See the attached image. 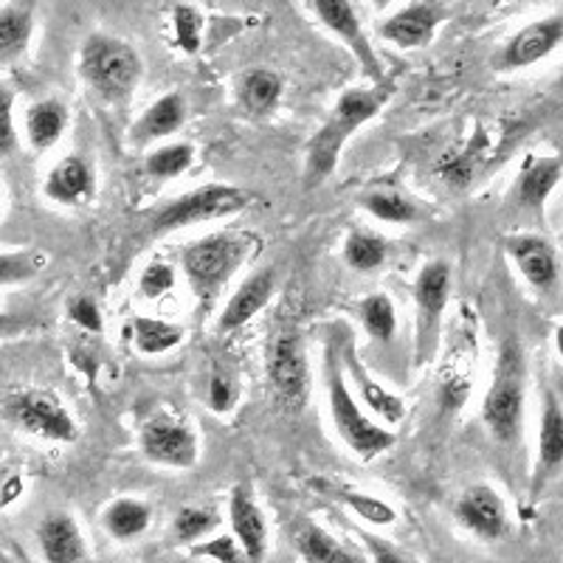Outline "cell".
<instances>
[{"label":"cell","mask_w":563,"mask_h":563,"mask_svg":"<svg viewBox=\"0 0 563 563\" xmlns=\"http://www.w3.org/2000/svg\"><path fill=\"white\" fill-rule=\"evenodd\" d=\"M139 449L144 460L164 467H180V471H189L200 460V440L192 426L184 417L167 415V411H158L141 422Z\"/></svg>","instance_id":"cell-10"},{"label":"cell","mask_w":563,"mask_h":563,"mask_svg":"<svg viewBox=\"0 0 563 563\" xmlns=\"http://www.w3.org/2000/svg\"><path fill=\"white\" fill-rule=\"evenodd\" d=\"M265 375L274 404L288 415H299L310 397V364L305 339L294 327L276 330L265 355Z\"/></svg>","instance_id":"cell-7"},{"label":"cell","mask_w":563,"mask_h":563,"mask_svg":"<svg viewBox=\"0 0 563 563\" xmlns=\"http://www.w3.org/2000/svg\"><path fill=\"white\" fill-rule=\"evenodd\" d=\"M364 541H366V544H369L372 558H375V561H380V563H406V558L397 555V552L391 550L389 544H380V541H375V538H372V536H366Z\"/></svg>","instance_id":"cell-43"},{"label":"cell","mask_w":563,"mask_h":563,"mask_svg":"<svg viewBox=\"0 0 563 563\" xmlns=\"http://www.w3.org/2000/svg\"><path fill=\"white\" fill-rule=\"evenodd\" d=\"M130 327H133V344L141 355H164L184 341V327L153 316H135Z\"/></svg>","instance_id":"cell-29"},{"label":"cell","mask_w":563,"mask_h":563,"mask_svg":"<svg viewBox=\"0 0 563 563\" xmlns=\"http://www.w3.org/2000/svg\"><path fill=\"white\" fill-rule=\"evenodd\" d=\"M527 400V358L516 339L501 344L499 361L493 366L490 386L482 400V422L499 445H516L521 440Z\"/></svg>","instance_id":"cell-3"},{"label":"cell","mask_w":563,"mask_h":563,"mask_svg":"<svg viewBox=\"0 0 563 563\" xmlns=\"http://www.w3.org/2000/svg\"><path fill=\"white\" fill-rule=\"evenodd\" d=\"M327 406L341 442L361 460H375L395 445V434L372 420L346 386L344 372L333 358L327 361Z\"/></svg>","instance_id":"cell-5"},{"label":"cell","mask_w":563,"mask_h":563,"mask_svg":"<svg viewBox=\"0 0 563 563\" xmlns=\"http://www.w3.org/2000/svg\"><path fill=\"white\" fill-rule=\"evenodd\" d=\"M254 203V195L231 184H206L169 200L150 218V234H173V231L189 229V225L211 223L231 214H240Z\"/></svg>","instance_id":"cell-6"},{"label":"cell","mask_w":563,"mask_h":563,"mask_svg":"<svg viewBox=\"0 0 563 563\" xmlns=\"http://www.w3.org/2000/svg\"><path fill=\"white\" fill-rule=\"evenodd\" d=\"M34 7H37V0H9L3 12H0V54H3V63H14L32 43Z\"/></svg>","instance_id":"cell-25"},{"label":"cell","mask_w":563,"mask_h":563,"mask_svg":"<svg viewBox=\"0 0 563 563\" xmlns=\"http://www.w3.org/2000/svg\"><path fill=\"white\" fill-rule=\"evenodd\" d=\"M144 74L139 52L115 34H90L79 48V77L102 102H128Z\"/></svg>","instance_id":"cell-4"},{"label":"cell","mask_w":563,"mask_h":563,"mask_svg":"<svg viewBox=\"0 0 563 563\" xmlns=\"http://www.w3.org/2000/svg\"><path fill=\"white\" fill-rule=\"evenodd\" d=\"M563 471V406L552 389L544 391L541 422H538V451L532 467V493H541Z\"/></svg>","instance_id":"cell-16"},{"label":"cell","mask_w":563,"mask_h":563,"mask_svg":"<svg viewBox=\"0 0 563 563\" xmlns=\"http://www.w3.org/2000/svg\"><path fill=\"white\" fill-rule=\"evenodd\" d=\"M563 178V164L558 158H527L525 169L516 180V200L521 209L544 211L547 200L555 192V186Z\"/></svg>","instance_id":"cell-21"},{"label":"cell","mask_w":563,"mask_h":563,"mask_svg":"<svg viewBox=\"0 0 563 563\" xmlns=\"http://www.w3.org/2000/svg\"><path fill=\"white\" fill-rule=\"evenodd\" d=\"M346 366H350V372L355 375V380H358L361 386V400L366 404V409H369L372 417H380V420H386L389 426H397V422H404L406 417V404L400 400L397 395H391L389 389H384L380 384H375V380L369 378V372L364 369V366L355 364V358H352V352H346Z\"/></svg>","instance_id":"cell-28"},{"label":"cell","mask_w":563,"mask_h":563,"mask_svg":"<svg viewBox=\"0 0 563 563\" xmlns=\"http://www.w3.org/2000/svg\"><path fill=\"white\" fill-rule=\"evenodd\" d=\"M507 256L519 268L525 282L536 294L552 296L561 288V260H558L552 243L538 234H516L507 240Z\"/></svg>","instance_id":"cell-14"},{"label":"cell","mask_w":563,"mask_h":563,"mask_svg":"<svg viewBox=\"0 0 563 563\" xmlns=\"http://www.w3.org/2000/svg\"><path fill=\"white\" fill-rule=\"evenodd\" d=\"M12 90L3 88V97H0V108H3V124H0V153L12 155L18 147V135H14V115H12Z\"/></svg>","instance_id":"cell-42"},{"label":"cell","mask_w":563,"mask_h":563,"mask_svg":"<svg viewBox=\"0 0 563 563\" xmlns=\"http://www.w3.org/2000/svg\"><path fill=\"white\" fill-rule=\"evenodd\" d=\"M555 350H558V355L563 358V324L555 327Z\"/></svg>","instance_id":"cell-45"},{"label":"cell","mask_w":563,"mask_h":563,"mask_svg":"<svg viewBox=\"0 0 563 563\" xmlns=\"http://www.w3.org/2000/svg\"><path fill=\"white\" fill-rule=\"evenodd\" d=\"M43 265H45L43 254H34V251H20V254H12V251H7L3 260H0V279H3V285H14V282L32 279Z\"/></svg>","instance_id":"cell-38"},{"label":"cell","mask_w":563,"mask_h":563,"mask_svg":"<svg viewBox=\"0 0 563 563\" xmlns=\"http://www.w3.org/2000/svg\"><path fill=\"white\" fill-rule=\"evenodd\" d=\"M285 97V79L271 68H251L245 70L238 82V102L249 115H263L276 113Z\"/></svg>","instance_id":"cell-23"},{"label":"cell","mask_w":563,"mask_h":563,"mask_svg":"<svg viewBox=\"0 0 563 563\" xmlns=\"http://www.w3.org/2000/svg\"><path fill=\"white\" fill-rule=\"evenodd\" d=\"M68 108L57 99H40V102L29 104L26 110V139L32 150L45 153L52 150L68 130Z\"/></svg>","instance_id":"cell-26"},{"label":"cell","mask_w":563,"mask_h":563,"mask_svg":"<svg viewBox=\"0 0 563 563\" xmlns=\"http://www.w3.org/2000/svg\"><path fill=\"white\" fill-rule=\"evenodd\" d=\"M214 527H218V516H214L209 507H184L180 512H175L173 538L178 544L195 547L198 541H203Z\"/></svg>","instance_id":"cell-35"},{"label":"cell","mask_w":563,"mask_h":563,"mask_svg":"<svg viewBox=\"0 0 563 563\" xmlns=\"http://www.w3.org/2000/svg\"><path fill=\"white\" fill-rule=\"evenodd\" d=\"M296 552H299L301 561L310 563H358L361 558L352 555L350 550L335 541L327 530H321L319 525H305L296 532Z\"/></svg>","instance_id":"cell-30"},{"label":"cell","mask_w":563,"mask_h":563,"mask_svg":"<svg viewBox=\"0 0 563 563\" xmlns=\"http://www.w3.org/2000/svg\"><path fill=\"white\" fill-rule=\"evenodd\" d=\"M456 521L474 536L485 538V541H499L507 532V505L501 499L499 490H493L490 485L479 482L471 485L460 499H456Z\"/></svg>","instance_id":"cell-15"},{"label":"cell","mask_w":563,"mask_h":563,"mask_svg":"<svg viewBox=\"0 0 563 563\" xmlns=\"http://www.w3.org/2000/svg\"><path fill=\"white\" fill-rule=\"evenodd\" d=\"M195 164V147L189 141H173V144H164V147L153 150V153L144 158V173L150 178L158 180H173L180 178L186 169Z\"/></svg>","instance_id":"cell-33"},{"label":"cell","mask_w":563,"mask_h":563,"mask_svg":"<svg viewBox=\"0 0 563 563\" xmlns=\"http://www.w3.org/2000/svg\"><path fill=\"white\" fill-rule=\"evenodd\" d=\"M231 532L243 544L249 561H265L268 555V521L245 485H238L229 496Z\"/></svg>","instance_id":"cell-17"},{"label":"cell","mask_w":563,"mask_h":563,"mask_svg":"<svg viewBox=\"0 0 563 563\" xmlns=\"http://www.w3.org/2000/svg\"><path fill=\"white\" fill-rule=\"evenodd\" d=\"M339 499L350 507L355 516L366 521V525H375V527H389L397 521V512L389 501L384 499H375V496H366V493H352L344 490L339 493Z\"/></svg>","instance_id":"cell-36"},{"label":"cell","mask_w":563,"mask_h":563,"mask_svg":"<svg viewBox=\"0 0 563 563\" xmlns=\"http://www.w3.org/2000/svg\"><path fill=\"white\" fill-rule=\"evenodd\" d=\"M358 319L366 335L378 344H389L397 333V308L386 294H369L358 301Z\"/></svg>","instance_id":"cell-32"},{"label":"cell","mask_w":563,"mask_h":563,"mask_svg":"<svg viewBox=\"0 0 563 563\" xmlns=\"http://www.w3.org/2000/svg\"><path fill=\"white\" fill-rule=\"evenodd\" d=\"M358 206L380 223L411 225L422 220V209L395 189H369L358 198Z\"/></svg>","instance_id":"cell-27"},{"label":"cell","mask_w":563,"mask_h":563,"mask_svg":"<svg viewBox=\"0 0 563 563\" xmlns=\"http://www.w3.org/2000/svg\"><path fill=\"white\" fill-rule=\"evenodd\" d=\"M186 122V99L175 90L164 93V97L155 99L133 128V141L135 144H150V141L169 139V135L178 133Z\"/></svg>","instance_id":"cell-22"},{"label":"cell","mask_w":563,"mask_h":563,"mask_svg":"<svg viewBox=\"0 0 563 563\" xmlns=\"http://www.w3.org/2000/svg\"><path fill=\"white\" fill-rule=\"evenodd\" d=\"M37 544L45 561L52 563H82L90 558L88 541H85L77 519L68 512H52L40 521Z\"/></svg>","instance_id":"cell-19"},{"label":"cell","mask_w":563,"mask_h":563,"mask_svg":"<svg viewBox=\"0 0 563 563\" xmlns=\"http://www.w3.org/2000/svg\"><path fill=\"white\" fill-rule=\"evenodd\" d=\"M310 7H313L316 18L321 20V26L355 54L366 77L372 82H384V65H380L378 54H375L369 37H366L364 23H361L355 7H352V0H310Z\"/></svg>","instance_id":"cell-12"},{"label":"cell","mask_w":563,"mask_h":563,"mask_svg":"<svg viewBox=\"0 0 563 563\" xmlns=\"http://www.w3.org/2000/svg\"><path fill=\"white\" fill-rule=\"evenodd\" d=\"M449 299H451V265L445 263V260H434V263L422 265V271L415 279L417 366H426L437 355L442 316H445V310H449Z\"/></svg>","instance_id":"cell-9"},{"label":"cell","mask_w":563,"mask_h":563,"mask_svg":"<svg viewBox=\"0 0 563 563\" xmlns=\"http://www.w3.org/2000/svg\"><path fill=\"white\" fill-rule=\"evenodd\" d=\"M260 251L256 234H234V231H218L203 240H195L180 254V271H184L195 299L211 308L220 299L234 274L243 268L249 256Z\"/></svg>","instance_id":"cell-2"},{"label":"cell","mask_w":563,"mask_h":563,"mask_svg":"<svg viewBox=\"0 0 563 563\" xmlns=\"http://www.w3.org/2000/svg\"><path fill=\"white\" fill-rule=\"evenodd\" d=\"M68 319L88 333H102L104 330L102 310H99L97 299H90V296H74L68 301Z\"/></svg>","instance_id":"cell-41"},{"label":"cell","mask_w":563,"mask_h":563,"mask_svg":"<svg viewBox=\"0 0 563 563\" xmlns=\"http://www.w3.org/2000/svg\"><path fill=\"white\" fill-rule=\"evenodd\" d=\"M563 45V14H547L510 34L496 54V70H525L544 63Z\"/></svg>","instance_id":"cell-11"},{"label":"cell","mask_w":563,"mask_h":563,"mask_svg":"<svg viewBox=\"0 0 563 563\" xmlns=\"http://www.w3.org/2000/svg\"><path fill=\"white\" fill-rule=\"evenodd\" d=\"M344 263L358 274H372V271L384 268L386 256H389V245L380 234L372 231H350L344 240Z\"/></svg>","instance_id":"cell-31"},{"label":"cell","mask_w":563,"mask_h":563,"mask_svg":"<svg viewBox=\"0 0 563 563\" xmlns=\"http://www.w3.org/2000/svg\"><path fill=\"white\" fill-rule=\"evenodd\" d=\"M20 479H9L7 482V487H3V505H12L14 501V496H18V490H20Z\"/></svg>","instance_id":"cell-44"},{"label":"cell","mask_w":563,"mask_h":563,"mask_svg":"<svg viewBox=\"0 0 563 563\" xmlns=\"http://www.w3.org/2000/svg\"><path fill=\"white\" fill-rule=\"evenodd\" d=\"M43 192L59 206H79L97 192V175L82 155H65L45 178Z\"/></svg>","instance_id":"cell-20"},{"label":"cell","mask_w":563,"mask_h":563,"mask_svg":"<svg viewBox=\"0 0 563 563\" xmlns=\"http://www.w3.org/2000/svg\"><path fill=\"white\" fill-rule=\"evenodd\" d=\"M206 406H209L214 415H229V411L238 406V386H234V380H231L225 372H211L209 386H206Z\"/></svg>","instance_id":"cell-39"},{"label":"cell","mask_w":563,"mask_h":563,"mask_svg":"<svg viewBox=\"0 0 563 563\" xmlns=\"http://www.w3.org/2000/svg\"><path fill=\"white\" fill-rule=\"evenodd\" d=\"M391 93L395 88L386 79L372 82L369 88H350L341 93L319 133L308 141V153H305V189L308 192L319 189L335 173L346 141L389 104Z\"/></svg>","instance_id":"cell-1"},{"label":"cell","mask_w":563,"mask_h":563,"mask_svg":"<svg viewBox=\"0 0 563 563\" xmlns=\"http://www.w3.org/2000/svg\"><path fill=\"white\" fill-rule=\"evenodd\" d=\"M3 415L14 429L48 442H77L79 426L54 391L18 389L3 400Z\"/></svg>","instance_id":"cell-8"},{"label":"cell","mask_w":563,"mask_h":563,"mask_svg":"<svg viewBox=\"0 0 563 563\" xmlns=\"http://www.w3.org/2000/svg\"><path fill=\"white\" fill-rule=\"evenodd\" d=\"M150 525H153V507L144 499H135V496L113 499L102 512V527L110 538L122 541V544L144 536Z\"/></svg>","instance_id":"cell-24"},{"label":"cell","mask_w":563,"mask_h":563,"mask_svg":"<svg viewBox=\"0 0 563 563\" xmlns=\"http://www.w3.org/2000/svg\"><path fill=\"white\" fill-rule=\"evenodd\" d=\"M175 282H178V271H175L173 263L167 260H153L147 268L141 271L139 276V294L144 299L155 301L161 296H167L169 290L175 288Z\"/></svg>","instance_id":"cell-37"},{"label":"cell","mask_w":563,"mask_h":563,"mask_svg":"<svg viewBox=\"0 0 563 563\" xmlns=\"http://www.w3.org/2000/svg\"><path fill=\"white\" fill-rule=\"evenodd\" d=\"M192 555L195 558H214L220 563H234L240 558H245L243 544L238 541V536L231 532V536H218L211 538V541H198L192 547Z\"/></svg>","instance_id":"cell-40"},{"label":"cell","mask_w":563,"mask_h":563,"mask_svg":"<svg viewBox=\"0 0 563 563\" xmlns=\"http://www.w3.org/2000/svg\"><path fill=\"white\" fill-rule=\"evenodd\" d=\"M276 290V268H260L249 276V279L240 285L231 299L225 301L223 313H220L218 327L220 333H231V330H240L243 324H249L256 313H263L265 305L271 301Z\"/></svg>","instance_id":"cell-18"},{"label":"cell","mask_w":563,"mask_h":563,"mask_svg":"<svg viewBox=\"0 0 563 563\" xmlns=\"http://www.w3.org/2000/svg\"><path fill=\"white\" fill-rule=\"evenodd\" d=\"M395 0H372V7L378 9V12H384V9H389Z\"/></svg>","instance_id":"cell-46"},{"label":"cell","mask_w":563,"mask_h":563,"mask_svg":"<svg viewBox=\"0 0 563 563\" xmlns=\"http://www.w3.org/2000/svg\"><path fill=\"white\" fill-rule=\"evenodd\" d=\"M169 20H173L175 45L184 54L195 57L200 52V45H203V14H200V9L192 7V3H178Z\"/></svg>","instance_id":"cell-34"},{"label":"cell","mask_w":563,"mask_h":563,"mask_svg":"<svg viewBox=\"0 0 563 563\" xmlns=\"http://www.w3.org/2000/svg\"><path fill=\"white\" fill-rule=\"evenodd\" d=\"M449 20V9L442 7L440 0H415L409 7L397 9L395 14L380 23V37L391 43L395 48L415 52L426 48L434 40L437 29Z\"/></svg>","instance_id":"cell-13"}]
</instances>
